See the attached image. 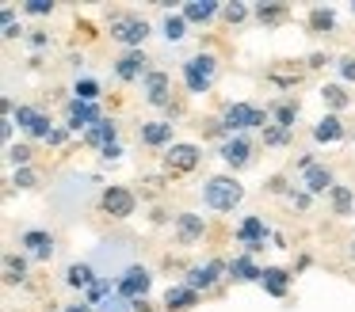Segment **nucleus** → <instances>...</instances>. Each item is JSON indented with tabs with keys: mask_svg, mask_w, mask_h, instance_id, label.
I'll return each mask as SVG.
<instances>
[{
	"mask_svg": "<svg viewBox=\"0 0 355 312\" xmlns=\"http://www.w3.org/2000/svg\"><path fill=\"white\" fill-rule=\"evenodd\" d=\"M202 198H207L210 210L218 213H230L241 205V198H245V187H241L237 179H230V175H214V179L202 187Z\"/></svg>",
	"mask_w": 355,
	"mask_h": 312,
	"instance_id": "1",
	"label": "nucleus"
},
{
	"mask_svg": "<svg viewBox=\"0 0 355 312\" xmlns=\"http://www.w3.org/2000/svg\"><path fill=\"white\" fill-rule=\"evenodd\" d=\"M214 73H218V61L210 57V53H195V57H187V65H184L187 91H207L210 84H214Z\"/></svg>",
	"mask_w": 355,
	"mask_h": 312,
	"instance_id": "2",
	"label": "nucleus"
},
{
	"mask_svg": "<svg viewBox=\"0 0 355 312\" xmlns=\"http://www.w3.org/2000/svg\"><path fill=\"white\" fill-rule=\"evenodd\" d=\"M119 297H126V301H141V297L149 293V270L146 266H126L123 278L115 282Z\"/></svg>",
	"mask_w": 355,
	"mask_h": 312,
	"instance_id": "3",
	"label": "nucleus"
},
{
	"mask_svg": "<svg viewBox=\"0 0 355 312\" xmlns=\"http://www.w3.org/2000/svg\"><path fill=\"white\" fill-rule=\"evenodd\" d=\"M103 213H111V217H130L134 210H138V198H134V190L126 187H107L100 198Z\"/></svg>",
	"mask_w": 355,
	"mask_h": 312,
	"instance_id": "4",
	"label": "nucleus"
},
{
	"mask_svg": "<svg viewBox=\"0 0 355 312\" xmlns=\"http://www.w3.org/2000/svg\"><path fill=\"white\" fill-rule=\"evenodd\" d=\"M263 118H268V114H263L260 107H252V103H230L225 107L222 126L225 129H245V126H263Z\"/></svg>",
	"mask_w": 355,
	"mask_h": 312,
	"instance_id": "5",
	"label": "nucleus"
},
{
	"mask_svg": "<svg viewBox=\"0 0 355 312\" xmlns=\"http://www.w3.org/2000/svg\"><path fill=\"white\" fill-rule=\"evenodd\" d=\"M16 122H19V126H24L31 137H50V134H54L50 118H46L42 111H35V107H19V111H16Z\"/></svg>",
	"mask_w": 355,
	"mask_h": 312,
	"instance_id": "6",
	"label": "nucleus"
},
{
	"mask_svg": "<svg viewBox=\"0 0 355 312\" xmlns=\"http://www.w3.org/2000/svg\"><path fill=\"white\" fill-rule=\"evenodd\" d=\"M237 240L245 244L248 251L263 248V240H268V225H263V217H245L237 225Z\"/></svg>",
	"mask_w": 355,
	"mask_h": 312,
	"instance_id": "7",
	"label": "nucleus"
},
{
	"mask_svg": "<svg viewBox=\"0 0 355 312\" xmlns=\"http://www.w3.org/2000/svg\"><path fill=\"white\" fill-rule=\"evenodd\" d=\"M146 35H149L146 19H119L115 27H111V38H119V42H126V46H141Z\"/></svg>",
	"mask_w": 355,
	"mask_h": 312,
	"instance_id": "8",
	"label": "nucleus"
},
{
	"mask_svg": "<svg viewBox=\"0 0 355 312\" xmlns=\"http://www.w3.org/2000/svg\"><path fill=\"white\" fill-rule=\"evenodd\" d=\"M164 164H168L172 172H195V164H199V149H195V145H172V149L164 152Z\"/></svg>",
	"mask_w": 355,
	"mask_h": 312,
	"instance_id": "9",
	"label": "nucleus"
},
{
	"mask_svg": "<svg viewBox=\"0 0 355 312\" xmlns=\"http://www.w3.org/2000/svg\"><path fill=\"white\" fill-rule=\"evenodd\" d=\"M225 270V263H218V259H210V263H199L187 270V286L191 289H210L218 282V274Z\"/></svg>",
	"mask_w": 355,
	"mask_h": 312,
	"instance_id": "10",
	"label": "nucleus"
},
{
	"mask_svg": "<svg viewBox=\"0 0 355 312\" xmlns=\"http://www.w3.org/2000/svg\"><path fill=\"white\" fill-rule=\"evenodd\" d=\"M222 160L233 167H245L248 160H252V141H248V137H230V141H222Z\"/></svg>",
	"mask_w": 355,
	"mask_h": 312,
	"instance_id": "11",
	"label": "nucleus"
},
{
	"mask_svg": "<svg viewBox=\"0 0 355 312\" xmlns=\"http://www.w3.org/2000/svg\"><path fill=\"white\" fill-rule=\"evenodd\" d=\"M202 232H207V225H202L199 213H180V217H176V240H180V244L202 240Z\"/></svg>",
	"mask_w": 355,
	"mask_h": 312,
	"instance_id": "12",
	"label": "nucleus"
},
{
	"mask_svg": "<svg viewBox=\"0 0 355 312\" xmlns=\"http://www.w3.org/2000/svg\"><path fill=\"white\" fill-rule=\"evenodd\" d=\"M141 88H146V99L153 107L168 103V76H164V73H146V76H141Z\"/></svg>",
	"mask_w": 355,
	"mask_h": 312,
	"instance_id": "13",
	"label": "nucleus"
},
{
	"mask_svg": "<svg viewBox=\"0 0 355 312\" xmlns=\"http://www.w3.org/2000/svg\"><path fill=\"white\" fill-rule=\"evenodd\" d=\"M115 134H119L115 122H111V118H100L92 129H85V141L92 145V149H100V152H103L107 145H115Z\"/></svg>",
	"mask_w": 355,
	"mask_h": 312,
	"instance_id": "14",
	"label": "nucleus"
},
{
	"mask_svg": "<svg viewBox=\"0 0 355 312\" xmlns=\"http://www.w3.org/2000/svg\"><path fill=\"white\" fill-rule=\"evenodd\" d=\"M96 122H100V111H96L92 103H85V99H73V103H69V126L73 129H80V126L92 129Z\"/></svg>",
	"mask_w": 355,
	"mask_h": 312,
	"instance_id": "15",
	"label": "nucleus"
},
{
	"mask_svg": "<svg viewBox=\"0 0 355 312\" xmlns=\"http://www.w3.org/2000/svg\"><path fill=\"white\" fill-rule=\"evenodd\" d=\"M195 301H199V289H191V286H172L168 293H164V309L168 312H184V309H191Z\"/></svg>",
	"mask_w": 355,
	"mask_h": 312,
	"instance_id": "16",
	"label": "nucleus"
},
{
	"mask_svg": "<svg viewBox=\"0 0 355 312\" xmlns=\"http://www.w3.org/2000/svg\"><path fill=\"white\" fill-rule=\"evenodd\" d=\"M24 248L31 251L35 259H50V255H54V240H50V232H39V228L24 232Z\"/></svg>",
	"mask_w": 355,
	"mask_h": 312,
	"instance_id": "17",
	"label": "nucleus"
},
{
	"mask_svg": "<svg viewBox=\"0 0 355 312\" xmlns=\"http://www.w3.org/2000/svg\"><path fill=\"white\" fill-rule=\"evenodd\" d=\"M115 73L123 76V80H134V76H146V57H141L138 50L123 53V57H119V65H115Z\"/></svg>",
	"mask_w": 355,
	"mask_h": 312,
	"instance_id": "18",
	"label": "nucleus"
},
{
	"mask_svg": "<svg viewBox=\"0 0 355 312\" xmlns=\"http://www.w3.org/2000/svg\"><path fill=\"white\" fill-rule=\"evenodd\" d=\"M286 282H291V270H283V266H268L260 278V286L268 289L271 297H283L286 293Z\"/></svg>",
	"mask_w": 355,
	"mask_h": 312,
	"instance_id": "19",
	"label": "nucleus"
},
{
	"mask_svg": "<svg viewBox=\"0 0 355 312\" xmlns=\"http://www.w3.org/2000/svg\"><path fill=\"white\" fill-rule=\"evenodd\" d=\"M230 278H233V282H260L263 270H260V266H256L248 255H241V259H233V263H230Z\"/></svg>",
	"mask_w": 355,
	"mask_h": 312,
	"instance_id": "20",
	"label": "nucleus"
},
{
	"mask_svg": "<svg viewBox=\"0 0 355 312\" xmlns=\"http://www.w3.org/2000/svg\"><path fill=\"white\" fill-rule=\"evenodd\" d=\"M141 141L146 145H168L172 141V126L168 122H146V126H141Z\"/></svg>",
	"mask_w": 355,
	"mask_h": 312,
	"instance_id": "21",
	"label": "nucleus"
},
{
	"mask_svg": "<svg viewBox=\"0 0 355 312\" xmlns=\"http://www.w3.org/2000/svg\"><path fill=\"white\" fill-rule=\"evenodd\" d=\"M340 137H344V126H340V118H332V114H324L313 126V141H340Z\"/></svg>",
	"mask_w": 355,
	"mask_h": 312,
	"instance_id": "22",
	"label": "nucleus"
},
{
	"mask_svg": "<svg viewBox=\"0 0 355 312\" xmlns=\"http://www.w3.org/2000/svg\"><path fill=\"white\" fill-rule=\"evenodd\" d=\"M332 187V172L329 167H306V190L309 194H317V190H329Z\"/></svg>",
	"mask_w": 355,
	"mask_h": 312,
	"instance_id": "23",
	"label": "nucleus"
},
{
	"mask_svg": "<svg viewBox=\"0 0 355 312\" xmlns=\"http://www.w3.org/2000/svg\"><path fill=\"white\" fill-rule=\"evenodd\" d=\"M214 12H218V4H210V0H191V4H184V19L187 23H207Z\"/></svg>",
	"mask_w": 355,
	"mask_h": 312,
	"instance_id": "24",
	"label": "nucleus"
},
{
	"mask_svg": "<svg viewBox=\"0 0 355 312\" xmlns=\"http://www.w3.org/2000/svg\"><path fill=\"white\" fill-rule=\"evenodd\" d=\"M256 19L263 27H275V23L286 19V4H256Z\"/></svg>",
	"mask_w": 355,
	"mask_h": 312,
	"instance_id": "25",
	"label": "nucleus"
},
{
	"mask_svg": "<svg viewBox=\"0 0 355 312\" xmlns=\"http://www.w3.org/2000/svg\"><path fill=\"white\" fill-rule=\"evenodd\" d=\"M65 282H69V286H77V289H88L96 282V274H92V266H88V263H77V266H69Z\"/></svg>",
	"mask_w": 355,
	"mask_h": 312,
	"instance_id": "26",
	"label": "nucleus"
},
{
	"mask_svg": "<svg viewBox=\"0 0 355 312\" xmlns=\"http://www.w3.org/2000/svg\"><path fill=\"white\" fill-rule=\"evenodd\" d=\"M107 297H111V282H107V278H96L92 286L85 289V304H96V309H100Z\"/></svg>",
	"mask_w": 355,
	"mask_h": 312,
	"instance_id": "27",
	"label": "nucleus"
},
{
	"mask_svg": "<svg viewBox=\"0 0 355 312\" xmlns=\"http://www.w3.org/2000/svg\"><path fill=\"white\" fill-rule=\"evenodd\" d=\"M4 278H8V282H24L27 278V259L24 255H4Z\"/></svg>",
	"mask_w": 355,
	"mask_h": 312,
	"instance_id": "28",
	"label": "nucleus"
},
{
	"mask_svg": "<svg viewBox=\"0 0 355 312\" xmlns=\"http://www.w3.org/2000/svg\"><path fill=\"white\" fill-rule=\"evenodd\" d=\"M332 27H336L332 8H313V12H309V30H332Z\"/></svg>",
	"mask_w": 355,
	"mask_h": 312,
	"instance_id": "29",
	"label": "nucleus"
},
{
	"mask_svg": "<svg viewBox=\"0 0 355 312\" xmlns=\"http://www.w3.org/2000/svg\"><path fill=\"white\" fill-rule=\"evenodd\" d=\"M352 210H355L352 190H347V187H332V213H340V217H344V213H352Z\"/></svg>",
	"mask_w": 355,
	"mask_h": 312,
	"instance_id": "30",
	"label": "nucleus"
},
{
	"mask_svg": "<svg viewBox=\"0 0 355 312\" xmlns=\"http://www.w3.org/2000/svg\"><path fill=\"white\" fill-rule=\"evenodd\" d=\"M321 99L332 107V111H340V107H347V91L340 88V84H324V88H321Z\"/></svg>",
	"mask_w": 355,
	"mask_h": 312,
	"instance_id": "31",
	"label": "nucleus"
},
{
	"mask_svg": "<svg viewBox=\"0 0 355 312\" xmlns=\"http://www.w3.org/2000/svg\"><path fill=\"white\" fill-rule=\"evenodd\" d=\"M294 118H298V103H279V107H275V126L291 129Z\"/></svg>",
	"mask_w": 355,
	"mask_h": 312,
	"instance_id": "32",
	"label": "nucleus"
},
{
	"mask_svg": "<svg viewBox=\"0 0 355 312\" xmlns=\"http://www.w3.org/2000/svg\"><path fill=\"white\" fill-rule=\"evenodd\" d=\"M184 27H187L184 15H168V19H164V38H168V42H180V38H184Z\"/></svg>",
	"mask_w": 355,
	"mask_h": 312,
	"instance_id": "33",
	"label": "nucleus"
},
{
	"mask_svg": "<svg viewBox=\"0 0 355 312\" xmlns=\"http://www.w3.org/2000/svg\"><path fill=\"white\" fill-rule=\"evenodd\" d=\"M291 141V129L283 126H263V145H286Z\"/></svg>",
	"mask_w": 355,
	"mask_h": 312,
	"instance_id": "34",
	"label": "nucleus"
},
{
	"mask_svg": "<svg viewBox=\"0 0 355 312\" xmlns=\"http://www.w3.org/2000/svg\"><path fill=\"white\" fill-rule=\"evenodd\" d=\"M96 95H100V84H96V80H88V76H85V80H77V99L92 103Z\"/></svg>",
	"mask_w": 355,
	"mask_h": 312,
	"instance_id": "35",
	"label": "nucleus"
},
{
	"mask_svg": "<svg viewBox=\"0 0 355 312\" xmlns=\"http://www.w3.org/2000/svg\"><path fill=\"white\" fill-rule=\"evenodd\" d=\"M100 312H134V301H126V297H107V301L100 304Z\"/></svg>",
	"mask_w": 355,
	"mask_h": 312,
	"instance_id": "36",
	"label": "nucleus"
},
{
	"mask_svg": "<svg viewBox=\"0 0 355 312\" xmlns=\"http://www.w3.org/2000/svg\"><path fill=\"white\" fill-rule=\"evenodd\" d=\"M222 15H225L230 23H241V19L248 15V8H245V4H225V8H222Z\"/></svg>",
	"mask_w": 355,
	"mask_h": 312,
	"instance_id": "37",
	"label": "nucleus"
},
{
	"mask_svg": "<svg viewBox=\"0 0 355 312\" xmlns=\"http://www.w3.org/2000/svg\"><path fill=\"white\" fill-rule=\"evenodd\" d=\"M8 160H12V164H27V160H31V149H27V145H12Z\"/></svg>",
	"mask_w": 355,
	"mask_h": 312,
	"instance_id": "38",
	"label": "nucleus"
},
{
	"mask_svg": "<svg viewBox=\"0 0 355 312\" xmlns=\"http://www.w3.org/2000/svg\"><path fill=\"white\" fill-rule=\"evenodd\" d=\"M27 15H50L54 12V4H42V0H31V4H24Z\"/></svg>",
	"mask_w": 355,
	"mask_h": 312,
	"instance_id": "39",
	"label": "nucleus"
},
{
	"mask_svg": "<svg viewBox=\"0 0 355 312\" xmlns=\"http://www.w3.org/2000/svg\"><path fill=\"white\" fill-rule=\"evenodd\" d=\"M35 179H39V175H35L31 167H19L16 172V187H35Z\"/></svg>",
	"mask_w": 355,
	"mask_h": 312,
	"instance_id": "40",
	"label": "nucleus"
},
{
	"mask_svg": "<svg viewBox=\"0 0 355 312\" xmlns=\"http://www.w3.org/2000/svg\"><path fill=\"white\" fill-rule=\"evenodd\" d=\"M340 73H344V80H355V57H344V61H340Z\"/></svg>",
	"mask_w": 355,
	"mask_h": 312,
	"instance_id": "41",
	"label": "nucleus"
},
{
	"mask_svg": "<svg viewBox=\"0 0 355 312\" xmlns=\"http://www.w3.org/2000/svg\"><path fill=\"white\" fill-rule=\"evenodd\" d=\"M291 202H294V210H306V205H309V190H298V194H291Z\"/></svg>",
	"mask_w": 355,
	"mask_h": 312,
	"instance_id": "42",
	"label": "nucleus"
},
{
	"mask_svg": "<svg viewBox=\"0 0 355 312\" xmlns=\"http://www.w3.org/2000/svg\"><path fill=\"white\" fill-rule=\"evenodd\" d=\"M103 156H107V160H119V156H123V145H107V149H103Z\"/></svg>",
	"mask_w": 355,
	"mask_h": 312,
	"instance_id": "43",
	"label": "nucleus"
},
{
	"mask_svg": "<svg viewBox=\"0 0 355 312\" xmlns=\"http://www.w3.org/2000/svg\"><path fill=\"white\" fill-rule=\"evenodd\" d=\"M324 61H329V57H324V53H309V68H321Z\"/></svg>",
	"mask_w": 355,
	"mask_h": 312,
	"instance_id": "44",
	"label": "nucleus"
},
{
	"mask_svg": "<svg viewBox=\"0 0 355 312\" xmlns=\"http://www.w3.org/2000/svg\"><path fill=\"white\" fill-rule=\"evenodd\" d=\"M46 141H50V145H65V129H54V134H50Z\"/></svg>",
	"mask_w": 355,
	"mask_h": 312,
	"instance_id": "45",
	"label": "nucleus"
},
{
	"mask_svg": "<svg viewBox=\"0 0 355 312\" xmlns=\"http://www.w3.org/2000/svg\"><path fill=\"white\" fill-rule=\"evenodd\" d=\"M65 312H92V304H69Z\"/></svg>",
	"mask_w": 355,
	"mask_h": 312,
	"instance_id": "46",
	"label": "nucleus"
},
{
	"mask_svg": "<svg viewBox=\"0 0 355 312\" xmlns=\"http://www.w3.org/2000/svg\"><path fill=\"white\" fill-rule=\"evenodd\" d=\"M347 251H352V259H355V244H352V248H347Z\"/></svg>",
	"mask_w": 355,
	"mask_h": 312,
	"instance_id": "47",
	"label": "nucleus"
},
{
	"mask_svg": "<svg viewBox=\"0 0 355 312\" xmlns=\"http://www.w3.org/2000/svg\"><path fill=\"white\" fill-rule=\"evenodd\" d=\"M352 12H355V4H352Z\"/></svg>",
	"mask_w": 355,
	"mask_h": 312,
	"instance_id": "48",
	"label": "nucleus"
}]
</instances>
